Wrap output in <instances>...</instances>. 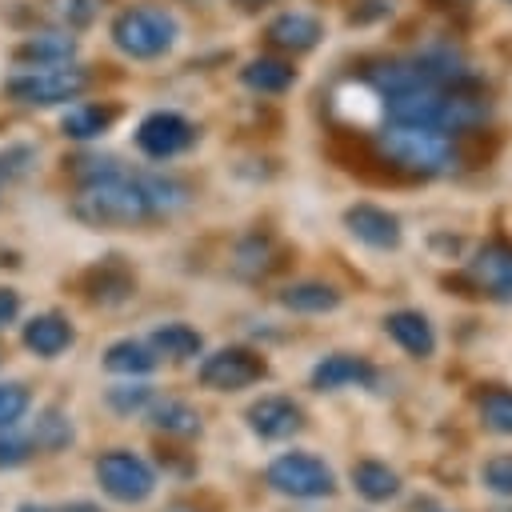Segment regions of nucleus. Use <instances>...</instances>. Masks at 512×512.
<instances>
[{"label":"nucleus","mask_w":512,"mask_h":512,"mask_svg":"<svg viewBox=\"0 0 512 512\" xmlns=\"http://www.w3.org/2000/svg\"><path fill=\"white\" fill-rule=\"evenodd\" d=\"M72 216L88 228H140V224L160 220L148 200L144 176L124 172V168L92 184H80V196L72 200Z\"/></svg>","instance_id":"f257e3e1"},{"label":"nucleus","mask_w":512,"mask_h":512,"mask_svg":"<svg viewBox=\"0 0 512 512\" xmlns=\"http://www.w3.org/2000/svg\"><path fill=\"white\" fill-rule=\"evenodd\" d=\"M376 152L384 164H392L396 172H408V176H444L460 160L452 132L428 128V124H388L376 136Z\"/></svg>","instance_id":"f03ea898"},{"label":"nucleus","mask_w":512,"mask_h":512,"mask_svg":"<svg viewBox=\"0 0 512 512\" xmlns=\"http://www.w3.org/2000/svg\"><path fill=\"white\" fill-rule=\"evenodd\" d=\"M112 44L132 60H156L176 44V20L156 4L124 8L112 20Z\"/></svg>","instance_id":"7ed1b4c3"},{"label":"nucleus","mask_w":512,"mask_h":512,"mask_svg":"<svg viewBox=\"0 0 512 512\" xmlns=\"http://www.w3.org/2000/svg\"><path fill=\"white\" fill-rule=\"evenodd\" d=\"M88 88V72L84 68H64V64H48V68H28L4 80L8 100L28 104V108H52V104H68Z\"/></svg>","instance_id":"20e7f679"},{"label":"nucleus","mask_w":512,"mask_h":512,"mask_svg":"<svg viewBox=\"0 0 512 512\" xmlns=\"http://www.w3.org/2000/svg\"><path fill=\"white\" fill-rule=\"evenodd\" d=\"M264 480L272 492L292 500H324L336 492V472L312 452H280L264 468Z\"/></svg>","instance_id":"39448f33"},{"label":"nucleus","mask_w":512,"mask_h":512,"mask_svg":"<svg viewBox=\"0 0 512 512\" xmlns=\"http://www.w3.org/2000/svg\"><path fill=\"white\" fill-rule=\"evenodd\" d=\"M96 484L116 504H144L156 492V472L128 448H112L96 460Z\"/></svg>","instance_id":"423d86ee"},{"label":"nucleus","mask_w":512,"mask_h":512,"mask_svg":"<svg viewBox=\"0 0 512 512\" xmlns=\"http://www.w3.org/2000/svg\"><path fill=\"white\" fill-rule=\"evenodd\" d=\"M264 376H268V360L252 348H240V344L208 352L196 368V380L212 392H244V388L260 384Z\"/></svg>","instance_id":"0eeeda50"},{"label":"nucleus","mask_w":512,"mask_h":512,"mask_svg":"<svg viewBox=\"0 0 512 512\" xmlns=\"http://www.w3.org/2000/svg\"><path fill=\"white\" fill-rule=\"evenodd\" d=\"M192 140H196V128L180 112H152L136 128V148L152 160H172L184 148H192Z\"/></svg>","instance_id":"6e6552de"},{"label":"nucleus","mask_w":512,"mask_h":512,"mask_svg":"<svg viewBox=\"0 0 512 512\" xmlns=\"http://www.w3.org/2000/svg\"><path fill=\"white\" fill-rule=\"evenodd\" d=\"M244 420H248V432L256 440L280 444V440H292L304 428V408L292 396H260V400L248 404Z\"/></svg>","instance_id":"1a4fd4ad"},{"label":"nucleus","mask_w":512,"mask_h":512,"mask_svg":"<svg viewBox=\"0 0 512 512\" xmlns=\"http://www.w3.org/2000/svg\"><path fill=\"white\" fill-rule=\"evenodd\" d=\"M468 284L480 296L492 300H512V244L508 240H488L476 248L468 260Z\"/></svg>","instance_id":"9d476101"},{"label":"nucleus","mask_w":512,"mask_h":512,"mask_svg":"<svg viewBox=\"0 0 512 512\" xmlns=\"http://www.w3.org/2000/svg\"><path fill=\"white\" fill-rule=\"evenodd\" d=\"M308 384L316 392H340V388H376L380 384V372L364 360V356H352V352H332L324 356L312 372H308Z\"/></svg>","instance_id":"9b49d317"},{"label":"nucleus","mask_w":512,"mask_h":512,"mask_svg":"<svg viewBox=\"0 0 512 512\" xmlns=\"http://www.w3.org/2000/svg\"><path fill=\"white\" fill-rule=\"evenodd\" d=\"M344 228L360 240V244H368V248H376V252H392V248H400V220L388 212V208H380V204H352L348 212H344Z\"/></svg>","instance_id":"f8f14e48"},{"label":"nucleus","mask_w":512,"mask_h":512,"mask_svg":"<svg viewBox=\"0 0 512 512\" xmlns=\"http://www.w3.org/2000/svg\"><path fill=\"white\" fill-rule=\"evenodd\" d=\"M20 340H24V348H28L32 356L56 360L60 352H68V348L76 344V328H72V320L60 316V312H40V316H32V320L24 324Z\"/></svg>","instance_id":"ddd939ff"},{"label":"nucleus","mask_w":512,"mask_h":512,"mask_svg":"<svg viewBox=\"0 0 512 512\" xmlns=\"http://www.w3.org/2000/svg\"><path fill=\"white\" fill-rule=\"evenodd\" d=\"M384 332H388L408 356H416V360H428V356L436 352V328H432V320H428L424 312H416V308H396V312H388V316H384Z\"/></svg>","instance_id":"4468645a"},{"label":"nucleus","mask_w":512,"mask_h":512,"mask_svg":"<svg viewBox=\"0 0 512 512\" xmlns=\"http://www.w3.org/2000/svg\"><path fill=\"white\" fill-rule=\"evenodd\" d=\"M264 36H268V44L280 48V52H308V48L320 44L324 28H320V20H316L312 12H280V16L268 24Z\"/></svg>","instance_id":"2eb2a0df"},{"label":"nucleus","mask_w":512,"mask_h":512,"mask_svg":"<svg viewBox=\"0 0 512 512\" xmlns=\"http://www.w3.org/2000/svg\"><path fill=\"white\" fill-rule=\"evenodd\" d=\"M280 308L288 312H300V316H324V312H336L340 308V292L324 280H296L288 288H280Z\"/></svg>","instance_id":"dca6fc26"},{"label":"nucleus","mask_w":512,"mask_h":512,"mask_svg":"<svg viewBox=\"0 0 512 512\" xmlns=\"http://www.w3.org/2000/svg\"><path fill=\"white\" fill-rule=\"evenodd\" d=\"M148 348L156 356H168V360H196L204 352V336L192 324H184V320H168V324L152 328Z\"/></svg>","instance_id":"f3484780"},{"label":"nucleus","mask_w":512,"mask_h":512,"mask_svg":"<svg viewBox=\"0 0 512 512\" xmlns=\"http://www.w3.org/2000/svg\"><path fill=\"white\" fill-rule=\"evenodd\" d=\"M76 56V40L68 32H36L28 36L20 48H16V60L20 64H32V68H48V64H68Z\"/></svg>","instance_id":"a211bd4d"},{"label":"nucleus","mask_w":512,"mask_h":512,"mask_svg":"<svg viewBox=\"0 0 512 512\" xmlns=\"http://www.w3.org/2000/svg\"><path fill=\"white\" fill-rule=\"evenodd\" d=\"M84 288H88V296L100 300V304H120V300H128V296L136 292V276H132L124 264L108 260V264H96V268L84 276Z\"/></svg>","instance_id":"6ab92c4d"},{"label":"nucleus","mask_w":512,"mask_h":512,"mask_svg":"<svg viewBox=\"0 0 512 512\" xmlns=\"http://www.w3.org/2000/svg\"><path fill=\"white\" fill-rule=\"evenodd\" d=\"M156 364H160V356H156L148 344H140V340H116V344H108V352H104V368H108L112 376H124V380L148 376V372H156Z\"/></svg>","instance_id":"aec40b11"},{"label":"nucleus","mask_w":512,"mask_h":512,"mask_svg":"<svg viewBox=\"0 0 512 512\" xmlns=\"http://www.w3.org/2000/svg\"><path fill=\"white\" fill-rule=\"evenodd\" d=\"M240 80L252 88V92H264V96H276V92H288L292 80H296V68L288 60H276V56H256L244 64Z\"/></svg>","instance_id":"412c9836"},{"label":"nucleus","mask_w":512,"mask_h":512,"mask_svg":"<svg viewBox=\"0 0 512 512\" xmlns=\"http://www.w3.org/2000/svg\"><path fill=\"white\" fill-rule=\"evenodd\" d=\"M352 488L368 500V504H384L400 492V476L384 464V460H360L352 468Z\"/></svg>","instance_id":"4be33fe9"},{"label":"nucleus","mask_w":512,"mask_h":512,"mask_svg":"<svg viewBox=\"0 0 512 512\" xmlns=\"http://www.w3.org/2000/svg\"><path fill=\"white\" fill-rule=\"evenodd\" d=\"M148 420L152 428H160L164 436H200V412L184 400H152L148 404Z\"/></svg>","instance_id":"5701e85b"},{"label":"nucleus","mask_w":512,"mask_h":512,"mask_svg":"<svg viewBox=\"0 0 512 512\" xmlns=\"http://www.w3.org/2000/svg\"><path fill=\"white\" fill-rule=\"evenodd\" d=\"M76 440V424L64 408H40L32 424V444L36 452H64Z\"/></svg>","instance_id":"b1692460"},{"label":"nucleus","mask_w":512,"mask_h":512,"mask_svg":"<svg viewBox=\"0 0 512 512\" xmlns=\"http://www.w3.org/2000/svg\"><path fill=\"white\" fill-rule=\"evenodd\" d=\"M112 124H116V108H112V104H76V108L60 120L64 136H72V140H96V136H104Z\"/></svg>","instance_id":"393cba45"},{"label":"nucleus","mask_w":512,"mask_h":512,"mask_svg":"<svg viewBox=\"0 0 512 512\" xmlns=\"http://www.w3.org/2000/svg\"><path fill=\"white\" fill-rule=\"evenodd\" d=\"M156 400V392H152V384H144L140 376L136 380H120V384H112L108 392H104V404L116 412V416H140V412H148V404Z\"/></svg>","instance_id":"a878e982"},{"label":"nucleus","mask_w":512,"mask_h":512,"mask_svg":"<svg viewBox=\"0 0 512 512\" xmlns=\"http://www.w3.org/2000/svg\"><path fill=\"white\" fill-rule=\"evenodd\" d=\"M276 264H280V260H276V248H272L268 236H248V240L236 248V272L248 276V280L268 276Z\"/></svg>","instance_id":"bb28decb"},{"label":"nucleus","mask_w":512,"mask_h":512,"mask_svg":"<svg viewBox=\"0 0 512 512\" xmlns=\"http://www.w3.org/2000/svg\"><path fill=\"white\" fill-rule=\"evenodd\" d=\"M480 424L496 436H512V388H484Z\"/></svg>","instance_id":"cd10ccee"},{"label":"nucleus","mask_w":512,"mask_h":512,"mask_svg":"<svg viewBox=\"0 0 512 512\" xmlns=\"http://www.w3.org/2000/svg\"><path fill=\"white\" fill-rule=\"evenodd\" d=\"M44 4H48V16L56 24H64V28H84L104 8V0H44Z\"/></svg>","instance_id":"c85d7f7f"},{"label":"nucleus","mask_w":512,"mask_h":512,"mask_svg":"<svg viewBox=\"0 0 512 512\" xmlns=\"http://www.w3.org/2000/svg\"><path fill=\"white\" fill-rule=\"evenodd\" d=\"M32 408V392L16 380H0V428H16Z\"/></svg>","instance_id":"c756f323"},{"label":"nucleus","mask_w":512,"mask_h":512,"mask_svg":"<svg viewBox=\"0 0 512 512\" xmlns=\"http://www.w3.org/2000/svg\"><path fill=\"white\" fill-rule=\"evenodd\" d=\"M32 164H36V148H32V144H8V148H0V196H4V188L16 184Z\"/></svg>","instance_id":"7c9ffc66"},{"label":"nucleus","mask_w":512,"mask_h":512,"mask_svg":"<svg viewBox=\"0 0 512 512\" xmlns=\"http://www.w3.org/2000/svg\"><path fill=\"white\" fill-rule=\"evenodd\" d=\"M480 484L496 496H512V452H500L492 460H484L480 468Z\"/></svg>","instance_id":"2f4dec72"},{"label":"nucleus","mask_w":512,"mask_h":512,"mask_svg":"<svg viewBox=\"0 0 512 512\" xmlns=\"http://www.w3.org/2000/svg\"><path fill=\"white\" fill-rule=\"evenodd\" d=\"M36 456V444L32 440H24V436H12L8 428H0V468L8 472V468H20V464H28Z\"/></svg>","instance_id":"473e14b6"},{"label":"nucleus","mask_w":512,"mask_h":512,"mask_svg":"<svg viewBox=\"0 0 512 512\" xmlns=\"http://www.w3.org/2000/svg\"><path fill=\"white\" fill-rule=\"evenodd\" d=\"M116 168H120L116 156H76L68 172L76 176V184H92V180H100V176H112Z\"/></svg>","instance_id":"72a5a7b5"},{"label":"nucleus","mask_w":512,"mask_h":512,"mask_svg":"<svg viewBox=\"0 0 512 512\" xmlns=\"http://www.w3.org/2000/svg\"><path fill=\"white\" fill-rule=\"evenodd\" d=\"M16 316H20V292L0 288V328H8Z\"/></svg>","instance_id":"f704fd0d"},{"label":"nucleus","mask_w":512,"mask_h":512,"mask_svg":"<svg viewBox=\"0 0 512 512\" xmlns=\"http://www.w3.org/2000/svg\"><path fill=\"white\" fill-rule=\"evenodd\" d=\"M236 4H240L244 12H260V8H268L272 0H236Z\"/></svg>","instance_id":"c9c22d12"},{"label":"nucleus","mask_w":512,"mask_h":512,"mask_svg":"<svg viewBox=\"0 0 512 512\" xmlns=\"http://www.w3.org/2000/svg\"><path fill=\"white\" fill-rule=\"evenodd\" d=\"M432 4H436V8H464L468 0H432Z\"/></svg>","instance_id":"e433bc0d"},{"label":"nucleus","mask_w":512,"mask_h":512,"mask_svg":"<svg viewBox=\"0 0 512 512\" xmlns=\"http://www.w3.org/2000/svg\"><path fill=\"white\" fill-rule=\"evenodd\" d=\"M168 512H196V504H184V500H176Z\"/></svg>","instance_id":"4c0bfd02"},{"label":"nucleus","mask_w":512,"mask_h":512,"mask_svg":"<svg viewBox=\"0 0 512 512\" xmlns=\"http://www.w3.org/2000/svg\"><path fill=\"white\" fill-rule=\"evenodd\" d=\"M20 512H44V508H36V504H24V508H20Z\"/></svg>","instance_id":"58836bf2"},{"label":"nucleus","mask_w":512,"mask_h":512,"mask_svg":"<svg viewBox=\"0 0 512 512\" xmlns=\"http://www.w3.org/2000/svg\"><path fill=\"white\" fill-rule=\"evenodd\" d=\"M432 512H444V508H432Z\"/></svg>","instance_id":"ea45409f"}]
</instances>
